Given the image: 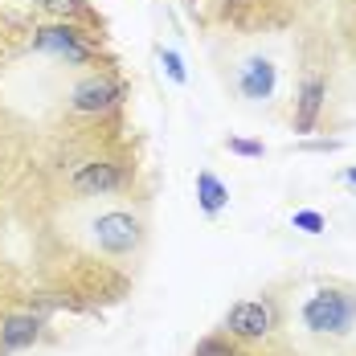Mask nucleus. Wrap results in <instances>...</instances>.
<instances>
[{"label":"nucleus","instance_id":"10","mask_svg":"<svg viewBox=\"0 0 356 356\" xmlns=\"http://www.w3.org/2000/svg\"><path fill=\"white\" fill-rule=\"evenodd\" d=\"M197 205H201V213L217 217L229 205V188H225L213 172H201V177H197Z\"/></svg>","mask_w":356,"mask_h":356},{"label":"nucleus","instance_id":"13","mask_svg":"<svg viewBox=\"0 0 356 356\" xmlns=\"http://www.w3.org/2000/svg\"><path fill=\"white\" fill-rule=\"evenodd\" d=\"M193 356H238V348H234L229 340H221V336H205V340L193 348Z\"/></svg>","mask_w":356,"mask_h":356},{"label":"nucleus","instance_id":"5","mask_svg":"<svg viewBox=\"0 0 356 356\" xmlns=\"http://www.w3.org/2000/svg\"><path fill=\"white\" fill-rule=\"evenodd\" d=\"M225 327L234 336H242V340H262L275 327V312L266 303H258V299H242V303H234L225 312Z\"/></svg>","mask_w":356,"mask_h":356},{"label":"nucleus","instance_id":"7","mask_svg":"<svg viewBox=\"0 0 356 356\" xmlns=\"http://www.w3.org/2000/svg\"><path fill=\"white\" fill-rule=\"evenodd\" d=\"M275 82H279V74H275V66L266 58H250V62H242V70H238V90L246 99H254V103L270 99L275 95Z\"/></svg>","mask_w":356,"mask_h":356},{"label":"nucleus","instance_id":"3","mask_svg":"<svg viewBox=\"0 0 356 356\" xmlns=\"http://www.w3.org/2000/svg\"><path fill=\"white\" fill-rule=\"evenodd\" d=\"M123 82L119 78H111V74H90V78H82L78 86H74L70 103L74 111H82V115H103V111L119 107L123 103Z\"/></svg>","mask_w":356,"mask_h":356},{"label":"nucleus","instance_id":"12","mask_svg":"<svg viewBox=\"0 0 356 356\" xmlns=\"http://www.w3.org/2000/svg\"><path fill=\"white\" fill-rule=\"evenodd\" d=\"M160 66L168 70V78H172L177 86H184V82H188V70H184V58H180L177 49H160Z\"/></svg>","mask_w":356,"mask_h":356},{"label":"nucleus","instance_id":"1","mask_svg":"<svg viewBox=\"0 0 356 356\" xmlns=\"http://www.w3.org/2000/svg\"><path fill=\"white\" fill-rule=\"evenodd\" d=\"M303 327L316 336H348L356 327V295L340 286H320L303 303Z\"/></svg>","mask_w":356,"mask_h":356},{"label":"nucleus","instance_id":"14","mask_svg":"<svg viewBox=\"0 0 356 356\" xmlns=\"http://www.w3.org/2000/svg\"><path fill=\"white\" fill-rule=\"evenodd\" d=\"M291 225H295V229H303V234H323V229H327L323 213H316V209H299V213L291 217Z\"/></svg>","mask_w":356,"mask_h":356},{"label":"nucleus","instance_id":"15","mask_svg":"<svg viewBox=\"0 0 356 356\" xmlns=\"http://www.w3.org/2000/svg\"><path fill=\"white\" fill-rule=\"evenodd\" d=\"M225 147H229L234 156H250V160H258V156L266 152L258 140H238V136H229V143H225Z\"/></svg>","mask_w":356,"mask_h":356},{"label":"nucleus","instance_id":"11","mask_svg":"<svg viewBox=\"0 0 356 356\" xmlns=\"http://www.w3.org/2000/svg\"><path fill=\"white\" fill-rule=\"evenodd\" d=\"M45 13H54V17H62V21H74V17H86L90 13V4L86 0H37Z\"/></svg>","mask_w":356,"mask_h":356},{"label":"nucleus","instance_id":"2","mask_svg":"<svg viewBox=\"0 0 356 356\" xmlns=\"http://www.w3.org/2000/svg\"><path fill=\"white\" fill-rule=\"evenodd\" d=\"M33 49L54 54V58H66L70 66H86V62L99 58V41L86 29H74V25H45V29H37Z\"/></svg>","mask_w":356,"mask_h":356},{"label":"nucleus","instance_id":"6","mask_svg":"<svg viewBox=\"0 0 356 356\" xmlns=\"http://www.w3.org/2000/svg\"><path fill=\"white\" fill-rule=\"evenodd\" d=\"M323 99H327V82L323 78H303L299 86V99H295V131H316L320 123V111H323Z\"/></svg>","mask_w":356,"mask_h":356},{"label":"nucleus","instance_id":"9","mask_svg":"<svg viewBox=\"0 0 356 356\" xmlns=\"http://www.w3.org/2000/svg\"><path fill=\"white\" fill-rule=\"evenodd\" d=\"M37 336H41V320H37V316H8V320L0 323V348H4V353L33 348Z\"/></svg>","mask_w":356,"mask_h":356},{"label":"nucleus","instance_id":"17","mask_svg":"<svg viewBox=\"0 0 356 356\" xmlns=\"http://www.w3.org/2000/svg\"><path fill=\"white\" fill-rule=\"evenodd\" d=\"M344 180H348V184H356V168H344Z\"/></svg>","mask_w":356,"mask_h":356},{"label":"nucleus","instance_id":"16","mask_svg":"<svg viewBox=\"0 0 356 356\" xmlns=\"http://www.w3.org/2000/svg\"><path fill=\"white\" fill-rule=\"evenodd\" d=\"M344 143L340 140H316V143H307V152H340Z\"/></svg>","mask_w":356,"mask_h":356},{"label":"nucleus","instance_id":"8","mask_svg":"<svg viewBox=\"0 0 356 356\" xmlns=\"http://www.w3.org/2000/svg\"><path fill=\"white\" fill-rule=\"evenodd\" d=\"M127 180L123 164H111V160H95V164H82L74 172V188L78 193H111Z\"/></svg>","mask_w":356,"mask_h":356},{"label":"nucleus","instance_id":"4","mask_svg":"<svg viewBox=\"0 0 356 356\" xmlns=\"http://www.w3.org/2000/svg\"><path fill=\"white\" fill-rule=\"evenodd\" d=\"M95 242L107 254H131L140 246V221L131 213H103L95 221Z\"/></svg>","mask_w":356,"mask_h":356}]
</instances>
